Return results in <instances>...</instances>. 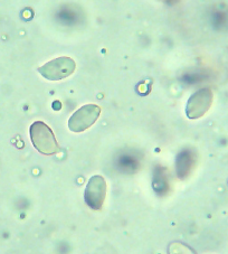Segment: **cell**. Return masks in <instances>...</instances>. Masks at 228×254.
<instances>
[{"instance_id":"obj_1","label":"cell","mask_w":228,"mask_h":254,"mask_svg":"<svg viewBox=\"0 0 228 254\" xmlns=\"http://www.w3.org/2000/svg\"><path fill=\"white\" fill-rule=\"evenodd\" d=\"M30 139L37 151L43 155L52 156L59 152V144L52 129L43 121H36L30 126Z\"/></svg>"},{"instance_id":"obj_2","label":"cell","mask_w":228,"mask_h":254,"mask_svg":"<svg viewBox=\"0 0 228 254\" xmlns=\"http://www.w3.org/2000/svg\"><path fill=\"white\" fill-rule=\"evenodd\" d=\"M76 68V64L71 58H58L52 60L50 62L38 68V72L50 81H60L72 75Z\"/></svg>"},{"instance_id":"obj_3","label":"cell","mask_w":228,"mask_h":254,"mask_svg":"<svg viewBox=\"0 0 228 254\" xmlns=\"http://www.w3.org/2000/svg\"><path fill=\"white\" fill-rule=\"evenodd\" d=\"M101 115V108L96 104H86L78 109L69 118L68 128L73 132H83L93 126Z\"/></svg>"},{"instance_id":"obj_4","label":"cell","mask_w":228,"mask_h":254,"mask_svg":"<svg viewBox=\"0 0 228 254\" xmlns=\"http://www.w3.org/2000/svg\"><path fill=\"white\" fill-rule=\"evenodd\" d=\"M107 197V182L102 176H93L90 178L85 188L84 199L87 206L93 211H101Z\"/></svg>"},{"instance_id":"obj_5","label":"cell","mask_w":228,"mask_h":254,"mask_svg":"<svg viewBox=\"0 0 228 254\" xmlns=\"http://www.w3.org/2000/svg\"><path fill=\"white\" fill-rule=\"evenodd\" d=\"M213 103V92L201 89L192 94L186 106V115L189 119H198L209 110Z\"/></svg>"}]
</instances>
